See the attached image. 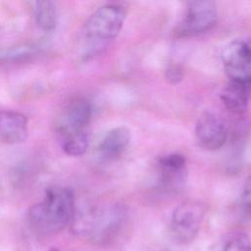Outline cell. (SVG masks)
<instances>
[{"instance_id": "cell-11", "label": "cell", "mask_w": 251, "mask_h": 251, "mask_svg": "<svg viewBox=\"0 0 251 251\" xmlns=\"http://www.w3.org/2000/svg\"><path fill=\"white\" fill-rule=\"evenodd\" d=\"M251 87L230 81L226 85L221 94V99L227 110L234 114H243L248 108Z\"/></svg>"}, {"instance_id": "cell-18", "label": "cell", "mask_w": 251, "mask_h": 251, "mask_svg": "<svg viewBox=\"0 0 251 251\" xmlns=\"http://www.w3.org/2000/svg\"><path fill=\"white\" fill-rule=\"evenodd\" d=\"M183 77V70L178 65H170L166 70V78L173 84L178 83Z\"/></svg>"}, {"instance_id": "cell-13", "label": "cell", "mask_w": 251, "mask_h": 251, "mask_svg": "<svg viewBox=\"0 0 251 251\" xmlns=\"http://www.w3.org/2000/svg\"><path fill=\"white\" fill-rule=\"evenodd\" d=\"M31 6L38 27L46 32L54 30L58 24V11L55 3L52 1H34Z\"/></svg>"}, {"instance_id": "cell-19", "label": "cell", "mask_w": 251, "mask_h": 251, "mask_svg": "<svg viewBox=\"0 0 251 251\" xmlns=\"http://www.w3.org/2000/svg\"><path fill=\"white\" fill-rule=\"evenodd\" d=\"M48 251H60V250H58L57 248H50Z\"/></svg>"}, {"instance_id": "cell-12", "label": "cell", "mask_w": 251, "mask_h": 251, "mask_svg": "<svg viewBox=\"0 0 251 251\" xmlns=\"http://www.w3.org/2000/svg\"><path fill=\"white\" fill-rule=\"evenodd\" d=\"M130 140V131L126 126H121L111 129L99 144L101 155L107 159L119 157L126 148Z\"/></svg>"}, {"instance_id": "cell-5", "label": "cell", "mask_w": 251, "mask_h": 251, "mask_svg": "<svg viewBox=\"0 0 251 251\" xmlns=\"http://www.w3.org/2000/svg\"><path fill=\"white\" fill-rule=\"evenodd\" d=\"M222 62L230 81L251 87V39L228 43L222 52Z\"/></svg>"}, {"instance_id": "cell-8", "label": "cell", "mask_w": 251, "mask_h": 251, "mask_svg": "<svg viewBox=\"0 0 251 251\" xmlns=\"http://www.w3.org/2000/svg\"><path fill=\"white\" fill-rule=\"evenodd\" d=\"M195 135L201 147L215 151L226 143L228 137V126L221 117L206 113L199 118L196 124Z\"/></svg>"}, {"instance_id": "cell-1", "label": "cell", "mask_w": 251, "mask_h": 251, "mask_svg": "<svg viewBox=\"0 0 251 251\" xmlns=\"http://www.w3.org/2000/svg\"><path fill=\"white\" fill-rule=\"evenodd\" d=\"M75 212L72 189L62 186L50 187L43 198L30 206L27 222L32 231L42 236L56 234L72 223Z\"/></svg>"}, {"instance_id": "cell-7", "label": "cell", "mask_w": 251, "mask_h": 251, "mask_svg": "<svg viewBox=\"0 0 251 251\" xmlns=\"http://www.w3.org/2000/svg\"><path fill=\"white\" fill-rule=\"evenodd\" d=\"M92 117L91 103L83 97L73 99L63 110L57 125V131L62 140L86 131Z\"/></svg>"}, {"instance_id": "cell-3", "label": "cell", "mask_w": 251, "mask_h": 251, "mask_svg": "<svg viewBox=\"0 0 251 251\" xmlns=\"http://www.w3.org/2000/svg\"><path fill=\"white\" fill-rule=\"evenodd\" d=\"M126 12L119 4H106L98 8L86 21L82 28V39L86 56L94 55L120 33Z\"/></svg>"}, {"instance_id": "cell-10", "label": "cell", "mask_w": 251, "mask_h": 251, "mask_svg": "<svg viewBox=\"0 0 251 251\" xmlns=\"http://www.w3.org/2000/svg\"><path fill=\"white\" fill-rule=\"evenodd\" d=\"M28 133V121L25 115L0 110V140L8 144L20 143L25 140Z\"/></svg>"}, {"instance_id": "cell-15", "label": "cell", "mask_w": 251, "mask_h": 251, "mask_svg": "<svg viewBox=\"0 0 251 251\" xmlns=\"http://www.w3.org/2000/svg\"><path fill=\"white\" fill-rule=\"evenodd\" d=\"M222 251H251V239L245 232H233L225 241Z\"/></svg>"}, {"instance_id": "cell-9", "label": "cell", "mask_w": 251, "mask_h": 251, "mask_svg": "<svg viewBox=\"0 0 251 251\" xmlns=\"http://www.w3.org/2000/svg\"><path fill=\"white\" fill-rule=\"evenodd\" d=\"M160 168L159 183L167 191H176L185 184L187 178L186 160L177 153L169 154L158 160Z\"/></svg>"}, {"instance_id": "cell-14", "label": "cell", "mask_w": 251, "mask_h": 251, "mask_svg": "<svg viewBox=\"0 0 251 251\" xmlns=\"http://www.w3.org/2000/svg\"><path fill=\"white\" fill-rule=\"evenodd\" d=\"M62 141V148L64 152L69 156L77 157L86 152L89 144V137L88 133L85 131L69 136Z\"/></svg>"}, {"instance_id": "cell-17", "label": "cell", "mask_w": 251, "mask_h": 251, "mask_svg": "<svg viewBox=\"0 0 251 251\" xmlns=\"http://www.w3.org/2000/svg\"><path fill=\"white\" fill-rule=\"evenodd\" d=\"M241 209L243 213L248 217L251 218V175L246 179L240 199Z\"/></svg>"}, {"instance_id": "cell-2", "label": "cell", "mask_w": 251, "mask_h": 251, "mask_svg": "<svg viewBox=\"0 0 251 251\" xmlns=\"http://www.w3.org/2000/svg\"><path fill=\"white\" fill-rule=\"evenodd\" d=\"M127 213L124 205L114 204L106 208H87L75 213L72 221L75 233L86 236L97 244H107L123 229Z\"/></svg>"}, {"instance_id": "cell-4", "label": "cell", "mask_w": 251, "mask_h": 251, "mask_svg": "<svg viewBox=\"0 0 251 251\" xmlns=\"http://www.w3.org/2000/svg\"><path fill=\"white\" fill-rule=\"evenodd\" d=\"M206 206L200 201L188 200L179 204L171 218V232L178 244H189L197 236L206 214Z\"/></svg>"}, {"instance_id": "cell-6", "label": "cell", "mask_w": 251, "mask_h": 251, "mask_svg": "<svg viewBox=\"0 0 251 251\" xmlns=\"http://www.w3.org/2000/svg\"><path fill=\"white\" fill-rule=\"evenodd\" d=\"M216 4L209 0L191 1L187 3L185 15L176 28L180 36H191L210 30L217 23Z\"/></svg>"}, {"instance_id": "cell-16", "label": "cell", "mask_w": 251, "mask_h": 251, "mask_svg": "<svg viewBox=\"0 0 251 251\" xmlns=\"http://www.w3.org/2000/svg\"><path fill=\"white\" fill-rule=\"evenodd\" d=\"M34 53V47L32 46H17L8 49H2L0 51V59L3 60H19L28 57Z\"/></svg>"}]
</instances>
